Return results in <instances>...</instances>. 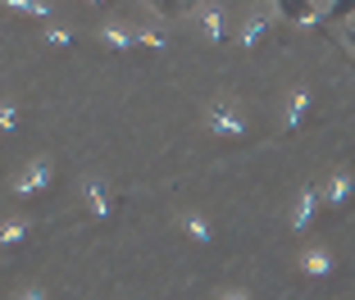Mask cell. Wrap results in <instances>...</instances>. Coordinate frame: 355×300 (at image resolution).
Segmentation results:
<instances>
[{"mask_svg":"<svg viewBox=\"0 0 355 300\" xmlns=\"http://www.w3.org/2000/svg\"><path fill=\"white\" fill-rule=\"evenodd\" d=\"M196 23H200V37H205L209 46L228 42V14H223V5H205Z\"/></svg>","mask_w":355,"mask_h":300,"instance_id":"8","label":"cell"},{"mask_svg":"<svg viewBox=\"0 0 355 300\" xmlns=\"http://www.w3.org/2000/svg\"><path fill=\"white\" fill-rule=\"evenodd\" d=\"M83 5H105V0H83Z\"/></svg>","mask_w":355,"mask_h":300,"instance_id":"19","label":"cell"},{"mask_svg":"<svg viewBox=\"0 0 355 300\" xmlns=\"http://www.w3.org/2000/svg\"><path fill=\"white\" fill-rule=\"evenodd\" d=\"M137 46H150V51H164V46H168V37H164V32H146V28H141V32H137Z\"/></svg>","mask_w":355,"mask_h":300,"instance_id":"18","label":"cell"},{"mask_svg":"<svg viewBox=\"0 0 355 300\" xmlns=\"http://www.w3.org/2000/svg\"><path fill=\"white\" fill-rule=\"evenodd\" d=\"M182 232H187L196 246H209V241H214V228H209V218H205V214H196V209H191V214H182Z\"/></svg>","mask_w":355,"mask_h":300,"instance_id":"12","label":"cell"},{"mask_svg":"<svg viewBox=\"0 0 355 300\" xmlns=\"http://www.w3.org/2000/svg\"><path fill=\"white\" fill-rule=\"evenodd\" d=\"M319 205H324V186L305 182L301 191H296V205H292V232H305L314 223V214H319Z\"/></svg>","mask_w":355,"mask_h":300,"instance_id":"3","label":"cell"},{"mask_svg":"<svg viewBox=\"0 0 355 300\" xmlns=\"http://www.w3.org/2000/svg\"><path fill=\"white\" fill-rule=\"evenodd\" d=\"M351 200H355V177L346 173V168H337V173L324 182V205L333 209V214H342Z\"/></svg>","mask_w":355,"mask_h":300,"instance_id":"4","label":"cell"},{"mask_svg":"<svg viewBox=\"0 0 355 300\" xmlns=\"http://www.w3.org/2000/svg\"><path fill=\"white\" fill-rule=\"evenodd\" d=\"M83 200H87V209H92V218H101V223L114 214V196L105 191L101 177H83Z\"/></svg>","mask_w":355,"mask_h":300,"instance_id":"7","label":"cell"},{"mask_svg":"<svg viewBox=\"0 0 355 300\" xmlns=\"http://www.w3.org/2000/svg\"><path fill=\"white\" fill-rule=\"evenodd\" d=\"M46 42H51L55 51H69V46H73V32L60 28V23H51V28H46Z\"/></svg>","mask_w":355,"mask_h":300,"instance_id":"17","label":"cell"},{"mask_svg":"<svg viewBox=\"0 0 355 300\" xmlns=\"http://www.w3.org/2000/svg\"><path fill=\"white\" fill-rule=\"evenodd\" d=\"M55 182V164L51 159H32V164H23V173L14 177V196H42L46 186Z\"/></svg>","mask_w":355,"mask_h":300,"instance_id":"2","label":"cell"},{"mask_svg":"<svg viewBox=\"0 0 355 300\" xmlns=\"http://www.w3.org/2000/svg\"><path fill=\"white\" fill-rule=\"evenodd\" d=\"M237 37H241V46H246V51H255V46L269 37V14H246V23H241Z\"/></svg>","mask_w":355,"mask_h":300,"instance_id":"11","label":"cell"},{"mask_svg":"<svg viewBox=\"0 0 355 300\" xmlns=\"http://www.w3.org/2000/svg\"><path fill=\"white\" fill-rule=\"evenodd\" d=\"M355 14V0H328V10H324V23H346Z\"/></svg>","mask_w":355,"mask_h":300,"instance_id":"15","label":"cell"},{"mask_svg":"<svg viewBox=\"0 0 355 300\" xmlns=\"http://www.w3.org/2000/svg\"><path fill=\"white\" fill-rule=\"evenodd\" d=\"M273 10L287 23H296V28H319L324 23V14L314 10V0H273Z\"/></svg>","mask_w":355,"mask_h":300,"instance_id":"5","label":"cell"},{"mask_svg":"<svg viewBox=\"0 0 355 300\" xmlns=\"http://www.w3.org/2000/svg\"><path fill=\"white\" fill-rule=\"evenodd\" d=\"M205 127L219 136V141H241V136H246V114H241L237 100H214L209 114H205Z\"/></svg>","mask_w":355,"mask_h":300,"instance_id":"1","label":"cell"},{"mask_svg":"<svg viewBox=\"0 0 355 300\" xmlns=\"http://www.w3.org/2000/svg\"><path fill=\"white\" fill-rule=\"evenodd\" d=\"M310 109H314V96H310V87H296V91L287 96V114H282V132H301V123L310 118Z\"/></svg>","mask_w":355,"mask_h":300,"instance_id":"6","label":"cell"},{"mask_svg":"<svg viewBox=\"0 0 355 300\" xmlns=\"http://www.w3.org/2000/svg\"><path fill=\"white\" fill-rule=\"evenodd\" d=\"M19 123H23V114H19V105H0V132H19Z\"/></svg>","mask_w":355,"mask_h":300,"instance_id":"16","label":"cell"},{"mask_svg":"<svg viewBox=\"0 0 355 300\" xmlns=\"http://www.w3.org/2000/svg\"><path fill=\"white\" fill-rule=\"evenodd\" d=\"M333 269H337V259L328 255L324 246H314V250H305V255H301V273H305V278H328Z\"/></svg>","mask_w":355,"mask_h":300,"instance_id":"9","label":"cell"},{"mask_svg":"<svg viewBox=\"0 0 355 300\" xmlns=\"http://www.w3.org/2000/svg\"><path fill=\"white\" fill-rule=\"evenodd\" d=\"M32 218H10V223H0V250H19L23 241L32 237Z\"/></svg>","mask_w":355,"mask_h":300,"instance_id":"10","label":"cell"},{"mask_svg":"<svg viewBox=\"0 0 355 300\" xmlns=\"http://www.w3.org/2000/svg\"><path fill=\"white\" fill-rule=\"evenodd\" d=\"M0 5L23 14V19H51V5H46V0H0Z\"/></svg>","mask_w":355,"mask_h":300,"instance_id":"14","label":"cell"},{"mask_svg":"<svg viewBox=\"0 0 355 300\" xmlns=\"http://www.w3.org/2000/svg\"><path fill=\"white\" fill-rule=\"evenodd\" d=\"M101 42L110 46V51H119V55H128V51H137V32H128V28H101Z\"/></svg>","mask_w":355,"mask_h":300,"instance_id":"13","label":"cell"}]
</instances>
